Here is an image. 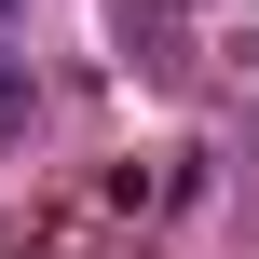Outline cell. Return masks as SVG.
I'll use <instances>...</instances> for the list:
<instances>
[{"instance_id": "cell-1", "label": "cell", "mask_w": 259, "mask_h": 259, "mask_svg": "<svg viewBox=\"0 0 259 259\" xmlns=\"http://www.w3.org/2000/svg\"><path fill=\"white\" fill-rule=\"evenodd\" d=\"M27 123V55H0V137Z\"/></svg>"}, {"instance_id": "cell-2", "label": "cell", "mask_w": 259, "mask_h": 259, "mask_svg": "<svg viewBox=\"0 0 259 259\" xmlns=\"http://www.w3.org/2000/svg\"><path fill=\"white\" fill-rule=\"evenodd\" d=\"M0 14H14V0H0Z\"/></svg>"}]
</instances>
